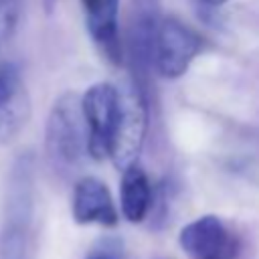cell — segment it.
I'll return each mask as SVG.
<instances>
[{
	"instance_id": "30bf717a",
	"label": "cell",
	"mask_w": 259,
	"mask_h": 259,
	"mask_svg": "<svg viewBox=\"0 0 259 259\" xmlns=\"http://www.w3.org/2000/svg\"><path fill=\"white\" fill-rule=\"evenodd\" d=\"M87 30L101 51V55L113 63H123V42L119 36V0H97L85 10Z\"/></svg>"
},
{
	"instance_id": "7c38bea8",
	"label": "cell",
	"mask_w": 259,
	"mask_h": 259,
	"mask_svg": "<svg viewBox=\"0 0 259 259\" xmlns=\"http://www.w3.org/2000/svg\"><path fill=\"white\" fill-rule=\"evenodd\" d=\"M20 16V0H0V49L16 30Z\"/></svg>"
},
{
	"instance_id": "3957f363",
	"label": "cell",
	"mask_w": 259,
	"mask_h": 259,
	"mask_svg": "<svg viewBox=\"0 0 259 259\" xmlns=\"http://www.w3.org/2000/svg\"><path fill=\"white\" fill-rule=\"evenodd\" d=\"M202 47L204 38L194 28L174 16L160 18L152 49V67L164 79H178L188 71Z\"/></svg>"
},
{
	"instance_id": "5b68a950",
	"label": "cell",
	"mask_w": 259,
	"mask_h": 259,
	"mask_svg": "<svg viewBox=\"0 0 259 259\" xmlns=\"http://www.w3.org/2000/svg\"><path fill=\"white\" fill-rule=\"evenodd\" d=\"M180 247L188 259H239L241 241L217 214H204L180 231Z\"/></svg>"
},
{
	"instance_id": "6da1fadb",
	"label": "cell",
	"mask_w": 259,
	"mask_h": 259,
	"mask_svg": "<svg viewBox=\"0 0 259 259\" xmlns=\"http://www.w3.org/2000/svg\"><path fill=\"white\" fill-rule=\"evenodd\" d=\"M32 158L20 156L14 160L4 202V223L0 233V259H28L32 241L34 214V172Z\"/></svg>"
},
{
	"instance_id": "9a60e30c",
	"label": "cell",
	"mask_w": 259,
	"mask_h": 259,
	"mask_svg": "<svg viewBox=\"0 0 259 259\" xmlns=\"http://www.w3.org/2000/svg\"><path fill=\"white\" fill-rule=\"evenodd\" d=\"M53 2H55V0H47V4H49V6H51V4H53Z\"/></svg>"
},
{
	"instance_id": "7a4b0ae2",
	"label": "cell",
	"mask_w": 259,
	"mask_h": 259,
	"mask_svg": "<svg viewBox=\"0 0 259 259\" xmlns=\"http://www.w3.org/2000/svg\"><path fill=\"white\" fill-rule=\"evenodd\" d=\"M45 148L51 164L59 170L75 168L87 152V125L77 93H63L55 101L47 119Z\"/></svg>"
},
{
	"instance_id": "9c48e42d",
	"label": "cell",
	"mask_w": 259,
	"mask_h": 259,
	"mask_svg": "<svg viewBox=\"0 0 259 259\" xmlns=\"http://www.w3.org/2000/svg\"><path fill=\"white\" fill-rule=\"evenodd\" d=\"M73 219L79 225H101L115 227L117 210L113 198L103 180L85 176L75 184L73 190Z\"/></svg>"
},
{
	"instance_id": "ba28073f",
	"label": "cell",
	"mask_w": 259,
	"mask_h": 259,
	"mask_svg": "<svg viewBox=\"0 0 259 259\" xmlns=\"http://www.w3.org/2000/svg\"><path fill=\"white\" fill-rule=\"evenodd\" d=\"M160 24V0H132L127 47L132 65L140 75L152 67V49Z\"/></svg>"
},
{
	"instance_id": "277c9868",
	"label": "cell",
	"mask_w": 259,
	"mask_h": 259,
	"mask_svg": "<svg viewBox=\"0 0 259 259\" xmlns=\"http://www.w3.org/2000/svg\"><path fill=\"white\" fill-rule=\"evenodd\" d=\"M146 127H148V111L142 91L136 85L119 89L117 119L113 125L109 154H107L117 170H125L127 166L138 162L146 138Z\"/></svg>"
},
{
	"instance_id": "52a82bcc",
	"label": "cell",
	"mask_w": 259,
	"mask_h": 259,
	"mask_svg": "<svg viewBox=\"0 0 259 259\" xmlns=\"http://www.w3.org/2000/svg\"><path fill=\"white\" fill-rule=\"evenodd\" d=\"M30 99L14 63L0 61V144L10 142L28 121Z\"/></svg>"
},
{
	"instance_id": "5bb4252c",
	"label": "cell",
	"mask_w": 259,
	"mask_h": 259,
	"mask_svg": "<svg viewBox=\"0 0 259 259\" xmlns=\"http://www.w3.org/2000/svg\"><path fill=\"white\" fill-rule=\"evenodd\" d=\"M87 259H111V257H107V255H93V257H87Z\"/></svg>"
},
{
	"instance_id": "8992f818",
	"label": "cell",
	"mask_w": 259,
	"mask_h": 259,
	"mask_svg": "<svg viewBox=\"0 0 259 259\" xmlns=\"http://www.w3.org/2000/svg\"><path fill=\"white\" fill-rule=\"evenodd\" d=\"M119 89L111 83H95L81 97L83 119L87 125V154L103 160L109 154V142L117 119Z\"/></svg>"
},
{
	"instance_id": "4fadbf2b",
	"label": "cell",
	"mask_w": 259,
	"mask_h": 259,
	"mask_svg": "<svg viewBox=\"0 0 259 259\" xmlns=\"http://www.w3.org/2000/svg\"><path fill=\"white\" fill-rule=\"evenodd\" d=\"M200 2H204V4H208V6H221V4H225V2H229V0H200Z\"/></svg>"
},
{
	"instance_id": "8fae6325",
	"label": "cell",
	"mask_w": 259,
	"mask_h": 259,
	"mask_svg": "<svg viewBox=\"0 0 259 259\" xmlns=\"http://www.w3.org/2000/svg\"><path fill=\"white\" fill-rule=\"evenodd\" d=\"M154 194L150 180L146 172L136 164L121 170V182H119V204L121 212L130 223H142L152 206Z\"/></svg>"
}]
</instances>
